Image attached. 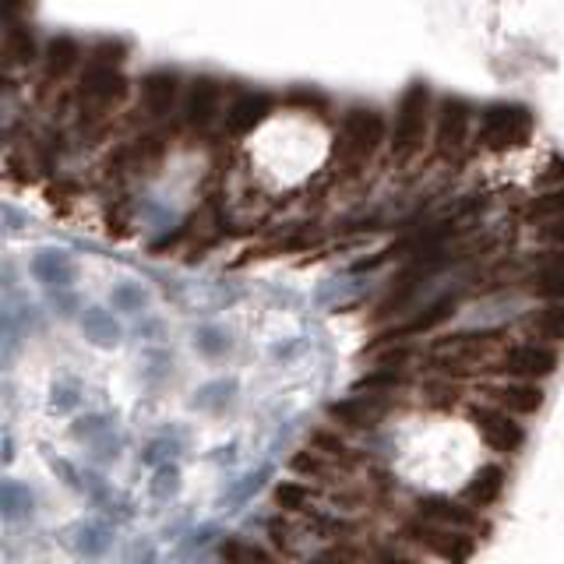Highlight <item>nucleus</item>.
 <instances>
[{
    "instance_id": "4",
    "label": "nucleus",
    "mask_w": 564,
    "mask_h": 564,
    "mask_svg": "<svg viewBox=\"0 0 564 564\" xmlns=\"http://www.w3.org/2000/svg\"><path fill=\"white\" fill-rule=\"evenodd\" d=\"M536 117L529 106L522 103H490L483 106L480 120H476L473 145L483 152H512L533 141Z\"/></svg>"
},
{
    "instance_id": "21",
    "label": "nucleus",
    "mask_w": 564,
    "mask_h": 564,
    "mask_svg": "<svg viewBox=\"0 0 564 564\" xmlns=\"http://www.w3.org/2000/svg\"><path fill=\"white\" fill-rule=\"evenodd\" d=\"M307 448L318 455H325L328 462H335L339 469H349L353 462H357V452L349 448V441L342 438L339 431H332V427H318V431H311V438H307Z\"/></svg>"
},
{
    "instance_id": "7",
    "label": "nucleus",
    "mask_w": 564,
    "mask_h": 564,
    "mask_svg": "<svg viewBox=\"0 0 564 564\" xmlns=\"http://www.w3.org/2000/svg\"><path fill=\"white\" fill-rule=\"evenodd\" d=\"M473 106L462 96L438 99V113H434V152L441 159H459L469 149V141L476 138L473 131Z\"/></svg>"
},
{
    "instance_id": "9",
    "label": "nucleus",
    "mask_w": 564,
    "mask_h": 564,
    "mask_svg": "<svg viewBox=\"0 0 564 564\" xmlns=\"http://www.w3.org/2000/svg\"><path fill=\"white\" fill-rule=\"evenodd\" d=\"M226 117L223 106V82L212 75H198L187 82L184 103H180V120L191 134H205Z\"/></svg>"
},
{
    "instance_id": "24",
    "label": "nucleus",
    "mask_w": 564,
    "mask_h": 564,
    "mask_svg": "<svg viewBox=\"0 0 564 564\" xmlns=\"http://www.w3.org/2000/svg\"><path fill=\"white\" fill-rule=\"evenodd\" d=\"M272 498H275V505H279V512H311L314 501H318V490L300 480H282Z\"/></svg>"
},
{
    "instance_id": "16",
    "label": "nucleus",
    "mask_w": 564,
    "mask_h": 564,
    "mask_svg": "<svg viewBox=\"0 0 564 564\" xmlns=\"http://www.w3.org/2000/svg\"><path fill=\"white\" fill-rule=\"evenodd\" d=\"M416 519L431 522V526H441V529H455V533H469V536H476L483 529L480 512H473L469 505L452 501V498H423V501H416Z\"/></svg>"
},
{
    "instance_id": "1",
    "label": "nucleus",
    "mask_w": 564,
    "mask_h": 564,
    "mask_svg": "<svg viewBox=\"0 0 564 564\" xmlns=\"http://www.w3.org/2000/svg\"><path fill=\"white\" fill-rule=\"evenodd\" d=\"M388 120L378 106H349L339 120V134L332 145V166L342 177H357L371 166V159L388 141Z\"/></svg>"
},
{
    "instance_id": "10",
    "label": "nucleus",
    "mask_w": 564,
    "mask_h": 564,
    "mask_svg": "<svg viewBox=\"0 0 564 564\" xmlns=\"http://www.w3.org/2000/svg\"><path fill=\"white\" fill-rule=\"evenodd\" d=\"M184 78L173 67H152L149 75H141L138 82V113L141 120L159 124L166 120L180 103H184Z\"/></svg>"
},
{
    "instance_id": "27",
    "label": "nucleus",
    "mask_w": 564,
    "mask_h": 564,
    "mask_svg": "<svg viewBox=\"0 0 564 564\" xmlns=\"http://www.w3.org/2000/svg\"><path fill=\"white\" fill-rule=\"evenodd\" d=\"M127 60V43L120 39H99L85 50V64H103V67H124Z\"/></svg>"
},
{
    "instance_id": "25",
    "label": "nucleus",
    "mask_w": 564,
    "mask_h": 564,
    "mask_svg": "<svg viewBox=\"0 0 564 564\" xmlns=\"http://www.w3.org/2000/svg\"><path fill=\"white\" fill-rule=\"evenodd\" d=\"M409 381V371H402V367H374V371H367L364 378L357 381V395H381L385 399L388 392H395V388H402Z\"/></svg>"
},
{
    "instance_id": "2",
    "label": "nucleus",
    "mask_w": 564,
    "mask_h": 564,
    "mask_svg": "<svg viewBox=\"0 0 564 564\" xmlns=\"http://www.w3.org/2000/svg\"><path fill=\"white\" fill-rule=\"evenodd\" d=\"M434 113H438V99H434L427 82H409L402 89L399 103H395V117L388 127V149L399 163H409L423 152L427 134L434 131Z\"/></svg>"
},
{
    "instance_id": "30",
    "label": "nucleus",
    "mask_w": 564,
    "mask_h": 564,
    "mask_svg": "<svg viewBox=\"0 0 564 564\" xmlns=\"http://www.w3.org/2000/svg\"><path fill=\"white\" fill-rule=\"evenodd\" d=\"M374 564H416V561H409L406 554H399V550H392V547H381L378 554H374Z\"/></svg>"
},
{
    "instance_id": "26",
    "label": "nucleus",
    "mask_w": 564,
    "mask_h": 564,
    "mask_svg": "<svg viewBox=\"0 0 564 564\" xmlns=\"http://www.w3.org/2000/svg\"><path fill=\"white\" fill-rule=\"evenodd\" d=\"M219 557H223V564H275L265 547H258L251 540H240V536H226L219 543Z\"/></svg>"
},
{
    "instance_id": "17",
    "label": "nucleus",
    "mask_w": 564,
    "mask_h": 564,
    "mask_svg": "<svg viewBox=\"0 0 564 564\" xmlns=\"http://www.w3.org/2000/svg\"><path fill=\"white\" fill-rule=\"evenodd\" d=\"M490 406L505 409L508 416H536L547 402V392L533 381H498V385H487L483 388Z\"/></svg>"
},
{
    "instance_id": "8",
    "label": "nucleus",
    "mask_w": 564,
    "mask_h": 564,
    "mask_svg": "<svg viewBox=\"0 0 564 564\" xmlns=\"http://www.w3.org/2000/svg\"><path fill=\"white\" fill-rule=\"evenodd\" d=\"M402 536H406L413 547H420L423 554L438 557V561H445V564H469L476 557V550H480L476 536L431 526V522H420V519H409L406 526H402Z\"/></svg>"
},
{
    "instance_id": "3",
    "label": "nucleus",
    "mask_w": 564,
    "mask_h": 564,
    "mask_svg": "<svg viewBox=\"0 0 564 564\" xmlns=\"http://www.w3.org/2000/svg\"><path fill=\"white\" fill-rule=\"evenodd\" d=\"M508 332L505 328H483V332H459L438 339L427 349V367L441 378H466L476 371H490V353L498 342H505Z\"/></svg>"
},
{
    "instance_id": "12",
    "label": "nucleus",
    "mask_w": 564,
    "mask_h": 564,
    "mask_svg": "<svg viewBox=\"0 0 564 564\" xmlns=\"http://www.w3.org/2000/svg\"><path fill=\"white\" fill-rule=\"evenodd\" d=\"M459 311V293H445V297L431 300V304L423 307V311L409 314V318H402L399 325L385 328V332L378 335V342H374L371 349L378 346H406L409 339H420V335H431L434 328L445 325L452 314Z\"/></svg>"
},
{
    "instance_id": "15",
    "label": "nucleus",
    "mask_w": 564,
    "mask_h": 564,
    "mask_svg": "<svg viewBox=\"0 0 564 564\" xmlns=\"http://www.w3.org/2000/svg\"><path fill=\"white\" fill-rule=\"evenodd\" d=\"M275 110V99L268 92H240L233 103H226V117H223V134L230 138H247L254 134Z\"/></svg>"
},
{
    "instance_id": "28",
    "label": "nucleus",
    "mask_w": 564,
    "mask_h": 564,
    "mask_svg": "<svg viewBox=\"0 0 564 564\" xmlns=\"http://www.w3.org/2000/svg\"><path fill=\"white\" fill-rule=\"evenodd\" d=\"M290 469H293V473H300V476H332L339 466H335V462H328L325 455L304 448V452H297L290 459Z\"/></svg>"
},
{
    "instance_id": "22",
    "label": "nucleus",
    "mask_w": 564,
    "mask_h": 564,
    "mask_svg": "<svg viewBox=\"0 0 564 564\" xmlns=\"http://www.w3.org/2000/svg\"><path fill=\"white\" fill-rule=\"evenodd\" d=\"M0 53H4V64L8 67H25L36 57H43V53L36 50V36H32L29 25H8V29H4V46H0Z\"/></svg>"
},
{
    "instance_id": "29",
    "label": "nucleus",
    "mask_w": 564,
    "mask_h": 564,
    "mask_svg": "<svg viewBox=\"0 0 564 564\" xmlns=\"http://www.w3.org/2000/svg\"><path fill=\"white\" fill-rule=\"evenodd\" d=\"M536 240L547 247H564V219H554V223H543L536 226Z\"/></svg>"
},
{
    "instance_id": "13",
    "label": "nucleus",
    "mask_w": 564,
    "mask_h": 564,
    "mask_svg": "<svg viewBox=\"0 0 564 564\" xmlns=\"http://www.w3.org/2000/svg\"><path fill=\"white\" fill-rule=\"evenodd\" d=\"M522 282L529 297L543 304H564V247H547L536 254L522 272Z\"/></svg>"
},
{
    "instance_id": "18",
    "label": "nucleus",
    "mask_w": 564,
    "mask_h": 564,
    "mask_svg": "<svg viewBox=\"0 0 564 564\" xmlns=\"http://www.w3.org/2000/svg\"><path fill=\"white\" fill-rule=\"evenodd\" d=\"M505 487H508V469L501 462H487L462 487V505H469L473 512H487V508H494L501 501Z\"/></svg>"
},
{
    "instance_id": "5",
    "label": "nucleus",
    "mask_w": 564,
    "mask_h": 564,
    "mask_svg": "<svg viewBox=\"0 0 564 564\" xmlns=\"http://www.w3.org/2000/svg\"><path fill=\"white\" fill-rule=\"evenodd\" d=\"M127 92H131V82H127L124 67L85 64L75 85V106L85 124H99L124 106Z\"/></svg>"
},
{
    "instance_id": "20",
    "label": "nucleus",
    "mask_w": 564,
    "mask_h": 564,
    "mask_svg": "<svg viewBox=\"0 0 564 564\" xmlns=\"http://www.w3.org/2000/svg\"><path fill=\"white\" fill-rule=\"evenodd\" d=\"M522 332H526L529 342L557 349L564 342V304H543L529 311L526 321H522Z\"/></svg>"
},
{
    "instance_id": "11",
    "label": "nucleus",
    "mask_w": 564,
    "mask_h": 564,
    "mask_svg": "<svg viewBox=\"0 0 564 564\" xmlns=\"http://www.w3.org/2000/svg\"><path fill=\"white\" fill-rule=\"evenodd\" d=\"M469 423H473V431L480 434V441L490 452L515 455L526 445V427L515 416H508L505 409L490 406V402H480V406L469 409Z\"/></svg>"
},
{
    "instance_id": "14",
    "label": "nucleus",
    "mask_w": 564,
    "mask_h": 564,
    "mask_svg": "<svg viewBox=\"0 0 564 564\" xmlns=\"http://www.w3.org/2000/svg\"><path fill=\"white\" fill-rule=\"evenodd\" d=\"M388 413V402L381 395H346V399L328 406V420L335 423V431H374Z\"/></svg>"
},
{
    "instance_id": "6",
    "label": "nucleus",
    "mask_w": 564,
    "mask_h": 564,
    "mask_svg": "<svg viewBox=\"0 0 564 564\" xmlns=\"http://www.w3.org/2000/svg\"><path fill=\"white\" fill-rule=\"evenodd\" d=\"M557 367H561V353L557 349L522 339V342H508L501 349V357H494L490 371L501 374L505 381H533V385H540L550 374H557Z\"/></svg>"
},
{
    "instance_id": "23",
    "label": "nucleus",
    "mask_w": 564,
    "mask_h": 564,
    "mask_svg": "<svg viewBox=\"0 0 564 564\" xmlns=\"http://www.w3.org/2000/svg\"><path fill=\"white\" fill-rule=\"evenodd\" d=\"M522 219L529 226H543V223H554V219H564V187H550V191L536 194L522 205Z\"/></svg>"
},
{
    "instance_id": "19",
    "label": "nucleus",
    "mask_w": 564,
    "mask_h": 564,
    "mask_svg": "<svg viewBox=\"0 0 564 564\" xmlns=\"http://www.w3.org/2000/svg\"><path fill=\"white\" fill-rule=\"evenodd\" d=\"M43 78L46 82H64V78H71L82 67L85 60V50L82 43H78L75 36H53L50 43H46L43 50Z\"/></svg>"
}]
</instances>
